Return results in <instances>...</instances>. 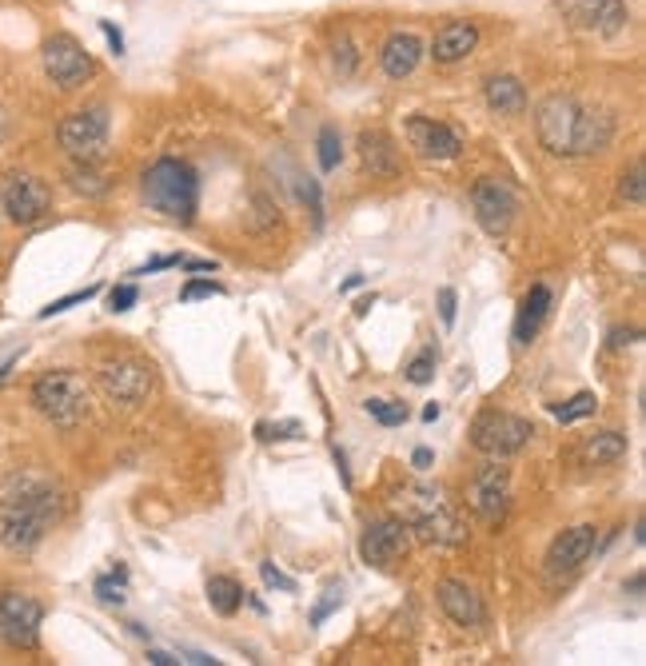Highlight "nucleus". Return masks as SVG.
<instances>
[{
    "label": "nucleus",
    "instance_id": "nucleus-1",
    "mask_svg": "<svg viewBox=\"0 0 646 666\" xmlns=\"http://www.w3.org/2000/svg\"><path fill=\"white\" fill-rule=\"evenodd\" d=\"M64 495L40 475H12L0 483V543L8 551H32L60 519Z\"/></svg>",
    "mask_w": 646,
    "mask_h": 666
},
{
    "label": "nucleus",
    "instance_id": "nucleus-2",
    "mask_svg": "<svg viewBox=\"0 0 646 666\" xmlns=\"http://www.w3.org/2000/svg\"><path fill=\"white\" fill-rule=\"evenodd\" d=\"M535 128H539L543 148L555 156H591V152H603L615 136V124L607 112L583 108L567 92H555L539 104Z\"/></svg>",
    "mask_w": 646,
    "mask_h": 666
},
{
    "label": "nucleus",
    "instance_id": "nucleus-3",
    "mask_svg": "<svg viewBox=\"0 0 646 666\" xmlns=\"http://www.w3.org/2000/svg\"><path fill=\"white\" fill-rule=\"evenodd\" d=\"M144 200H148L152 212H160L168 220H180V224H192L196 204H200V180H196L192 164H184L176 156L156 160L144 172Z\"/></svg>",
    "mask_w": 646,
    "mask_h": 666
},
{
    "label": "nucleus",
    "instance_id": "nucleus-4",
    "mask_svg": "<svg viewBox=\"0 0 646 666\" xmlns=\"http://www.w3.org/2000/svg\"><path fill=\"white\" fill-rule=\"evenodd\" d=\"M32 403L40 415H48L60 427H72L88 411V387L76 371H44L32 383Z\"/></svg>",
    "mask_w": 646,
    "mask_h": 666
},
{
    "label": "nucleus",
    "instance_id": "nucleus-5",
    "mask_svg": "<svg viewBox=\"0 0 646 666\" xmlns=\"http://www.w3.org/2000/svg\"><path fill=\"white\" fill-rule=\"evenodd\" d=\"M531 435H535V427L527 423V419H519V415H511V411H483L475 423H471V443L483 451V455H491V459H507V455H519L527 443H531Z\"/></svg>",
    "mask_w": 646,
    "mask_h": 666
},
{
    "label": "nucleus",
    "instance_id": "nucleus-6",
    "mask_svg": "<svg viewBox=\"0 0 646 666\" xmlns=\"http://www.w3.org/2000/svg\"><path fill=\"white\" fill-rule=\"evenodd\" d=\"M56 140L60 148L80 160V164H92L104 156L108 148V112L104 108H80V112H68L56 128Z\"/></svg>",
    "mask_w": 646,
    "mask_h": 666
},
{
    "label": "nucleus",
    "instance_id": "nucleus-7",
    "mask_svg": "<svg viewBox=\"0 0 646 666\" xmlns=\"http://www.w3.org/2000/svg\"><path fill=\"white\" fill-rule=\"evenodd\" d=\"M40 60H44L48 80H52L56 88H64V92L84 88V84L92 80V72H96V64H92V56L84 52V44H80V40H72L68 32L48 36V40H44V48H40Z\"/></svg>",
    "mask_w": 646,
    "mask_h": 666
},
{
    "label": "nucleus",
    "instance_id": "nucleus-8",
    "mask_svg": "<svg viewBox=\"0 0 646 666\" xmlns=\"http://www.w3.org/2000/svg\"><path fill=\"white\" fill-rule=\"evenodd\" d=\"M40 623H44V607L32 595H20V591L0 595V643L16 651H32L40 643Z\"/></svg>",
    "mask_w": 646,
    "mask_h": 666
},
{
    "label": "nucleus",
    "instance_id": "nucleus-9",
    "mask_svg": "<svg viewBox=\"0 0 646 666\" xmlns=\"http://www.w3.org/2000/svg\"><path fill=\"white\" fill-rule=\"evenodd\" d=\"M48 204H52V196H48V184L44 180H36V176H28V172H8L4 176V184H0V208H4V216L12 220V224H36V220H44V212H48Z\"/></svg>",
    "mask_w": 646,
    "mask_h": 666
},
{
    "label": "nucleus",
    "instance_id": "nucleus-10",
    "mask_svg": "<svg viewBox=\"0 0 646 666\" xmlns=\"http://www.w3.org/2000/svg\"><path fill=\"white\" fill-rule=\"evenodd\" d=\"M559 16L591 36H619L627 28V4L623 0H555Z\"/></svg>",
    "mask_w": 646,
    "mask_h": 666
},
{
    "label": "nucleus",
    "instance_id": "nucleus-11",
    "mask_svg": "<svg viewBox=\"0 0 646 666\" xmlns=\"http://www.w3.org/2000/svg\"><path fill=\"white\" fill-rule=\"evenodd\" d=\"M100 383H104L108 399H116L124 407H140L152 395L156 375H152V367L144 359H116V363H108L100 371Z\"/></svg>",
    "mask_w": 646,
    "mask_h": 666
},
{
    "label": "nucleus",
    "instance_id": "nucleus-12",
    "mask_svg": "<svg viewBox=\"0 0 646 666\" xmlns=\"http://www.w3.org/2000/svg\"><path fill=\"white\" fill-rule=\"evenodd\" d=\"M411 547L407 523L403 519H375L367 523L363 539H359V555L367 567H395Z\"/></svg>",
    "mask_w": 646,
    "mask_h": 666
},
{
    "label": "nucleus",
    "instance_id": "nucleus-13",
    "mask_svg": "<svg viewBox=\"0 0 646 666\" xmlns=\"http://www.w3.org/2000/svg\"><path fill=\"white\" fill-rule=\"evenodd\" d=\"M471 208H475V220L487 236H503L515 220V196L499 180H479L471 188Z\"/></svg>",
    "mask_w": 646,
    "mask_h": 666
},
{
    "label": "nucleus",
    "instance_id": "nucleus-14",
    "mask_svg": "<svg viewBox=\"0 0 646 666\" xmlns=\"http://www.w3.org/2000/svg\"><path fill=\"white\" fill-rule=\"evenodd\" d=\"M507 499H511V475L499 463L483 467L467 487V503L483 523H499L503 511H507Z\"/></svg>",
    "mask_w": 646,
    "mask_h": 666
},
{
    "label": "nucleus",
    "instance_id": "nucleus-15",
    "mask_svg": "<svg viewBox=\"0 0 646 666\" xmlns=\"http://www.w3.org/2000/svg\"><path fill=\"white\" fill-rule=\"evenodd\" d=\"M403 132H407L411 148H415L419 156H427V160H455L459 148H463L459 132L447 128V124H439V120H431V116H411V120L403 124Z\"/></svg>",
    "mask_w": 646,
    "mask_h": 666
},
{
    "label": "nucleus",
    "instance_id": "nucleus-16",
    "mask_svg": "<svg viewBox=\"0 0 646 666\" xmlns=\"http://www.w3.org/2000/svg\"><path fill=\"white\" fill-rule=\"evenodd\" d=\"M595 543H599V531H595L591 523H579V527L563 531V535L551 543V551H547V575L555 579V575H571V571H579V567L591 559Z\"/></svg>",
    "mask_w": 646,
    "mask_h": 666
},
{
    "label": "nucleus",
    "instance_id": "nucleus-17",
    "mask_svg": "<svg viewBox=\"0 0 646 666\" xmlns=\"http://www.w3.org/2000/svg\"><path fill=\"white\" fill-rule=\"evenodd\" d=\"M407 527H415L427 543H439V547H459L467 539V531H463L459 515L447 507V499H435L431 507H423Z\"/></svg>",
    "mask_w": 646,
    "mask_h": 666
},
{
    "label": "nucleus",
    "instance_id": "nucleus-18",
    "mask_svg": "<svg viewBox=\"0 0 646 666\" xmlns=\"http://www.w3.org/2000/svg\"><path fill=\"white\" fill-rule=\"evenodd\" d=\"M439 607H443L447 619L459 623V627H483V623H487L483 599H479L467 583H459V579H443V583H439Z\"/></svg>",
    "mask_w": 646,
    "mask_h": 666
},
{
    "label": "nucleus",
    "instance_id": "nucleus-19",
    "mask_svg": "<svg viewBox=\"0 0 646 666\" xmlns=\"http://www.w3.org/2000/svg\"><path fill=\"white\" fill-rule=\"evenodd\" d=\"M423 60V40L415 32H391L379 48V64L391 80H407Z\"/></svg>",
    "mask_w": 646,
    "mask_h": 666
},
{
    "label": "nucleus",
    "instance_id": "nucleus-20",
    "mask_svg": "<svg viewBox=\"0 0 646 666\" xmlns=\"http://www.w3.org/2000/svg\"><path fill=\"white\" fill-rule=\"evenodd\" d=\"M359 156H363L371 176L395 180L403 172V156H399V148H395V140L387 132H363L359 136Z\"/></svg>",
    "mask_w": 646,
    "mask_h": 666
},
{
    "label": "nucleus",
    "instance_id": "nucleus-21",
    "mask_svg": "<svg viewBox=\"0 0 646 666\" xmlns=\"http://www.w3.org/2000/svg\"><path fill=\"white\" fill-rule=\"evenodd\" d=\"M475 44H479V28H475L471 20H451V24H443V28L435 32L431 56H435L439 64H455V60H463L467 52H475Z\"/></svg>",
    "mask_w": 646,
    "mask_h": 666
},
{
    "label": "nucleus",
    "instance_id": "nucleus-22",
    "mask_svg": "<svg viewBox=\"0 0 646 666\" xmlns=\"http://www.w3.org/2000/svg\"><path fill=\"white\" fill-rule=\"evenodd\" d=\"M547 312H551V288H547V284H535V288L527 292L523 308H519V320H515V343H531L535 332L543 328Z\"/></svg>",
    "mask_w": 646,
    "mask_h": 666
},
{
    "label": "nucleus",
    "instance_id": "nucleus-23",
    "mask_svg": "<svg viewBox=\"0 0 646 666\" xmlns=\"http://www.w3.org/2000/svg\"><path fill=\"white\" fill-rule=\"evenodd\" d=\"M483 96H487V108H495L499 116H519L527 108V92L515 76H491Z\"/></svg>",
    "mask_w": 646,
    "mask_h": 666
},
{
    "label": "nucleus",
    "instance_id": "nucleus-24",
    "mask_svg": "<svg viewBox=\"0 0 646 666\" xmlns=\"http://www.w3.org/2000/svg\"><path fill=\"white\" fill-rule=\"evenodd\" d=\"M244 595H248V591H244L236 579H228V575L208 579V603H212V611L224 615V619H232V615L244 607Z\"/></svg>",
    "mask_w": 646,
    "mask_h": 666
},
{
    "label": "nucleus",
    "instance_id": "nucleus-25",
    "mask_svg": "<svg viewBox=\"0 0 646 666\" xmlns=\"http://www.w3.org/2000/svg\"><path fill=\"white\" fill-rule=\"evenodd\" d=\"M623 455H627V435H619V431H599V435L587 439V447H583V459L595 463V467L619 463Z\"/></svg>",
    "mask_w": 646,
    "mask_h": 666
},
{
    "label": "nucleus",
    "instance_id": "nucleus-26",
    "mask_svg": "<svg viewBox=\"0 0 646 666\" xmlns=\"http://www.w3.org/2000/svg\"><path fill=\"white\" fill-rule=\"evenodd\" d=\"M68 184H72L80 196H104V192H108V180H100V176L92 172V164H80V160L68 168Z\"/></svg>",
    "mask_w": 646,
    "mask_h": 666
},
{
    "label": "nucleus",
    "instance_id": "nucleus-27",
    "mask_svg": "<svg viewBox=\"0 0 646 666\" xmlns=\"http://www.w3.org/2000/svg\"><path fill=\"white\" fill-rule=\"evenodd\" d=\"M595 407H599L595 391H583V395H575V399H567V403H555L551 411H555V419H559V423H575V419L595 415Z\"/></svg>",
    "mask_w": 646,
    "mask_h": 666
},
{
    "label": "nucleus",
    "instance_id": "nucleus-28",
    "mask_svg": "<svg viewBox=\"0 0 646 666\" xmlns=\"http://www.w3.org/2000/svg\"><path fill=\"white\" fill-rule=\"evenodd\" d=\"M363 411H367L375 423H383V427H403V423H407V407L395 403V399H367Z\"/></svg>",
    "mask_w": 646,
    "mask_h": 666
},
{
    "label": "nucleus",
    "instance_id": "nucleus-29",
    "mask_svg": "<svg viewBox=\"0 0 646 666\" xmlns=\"http://www.w3.org/2000/svg\"><path fill=\"white\" fill-rule=\"evenodd\" d=\"M339 160H343L339 128H335V124H323L320 128V168L323 172H331V168H339Z\"/></svg>",
    "mask_w": 646,
    "mask_h": 666
},
{
    "label": "nucleus",
    "instance_id": "nucleus-30",
    "mask_svg": "<svg viewBox=\"0 0 646 666\" xmlns=\"http://www.w3.org/2000/svg\"><path fill=\"white\" fill-rule=\"evenodd\" d=\"M619 196H623L627 204L643 208V200H646V168H643V160H635L631 176H623V184H619Z\"/></svg>",
    "mask_w": 646,
    "mask_h": 666
},
{
    "label": "nucleus",
    "instance_id": "nucleus-31",
    "mask_svg": "<svg viewBox=\"0 0 646 666\" xmlns=\"http://www.w3.org/2000/svg\"><path fill=\"white\" fill-rule=\"evenodd\" d=\"M435 363H439V355L427 347V351H419L411 363H407V379L415 383V387H423V383H431L435 379Z\"/></svg>",
    "mask_w": 646,
    "mask_h": 666
},
{
    "label": "nucleus",
    "instance_id": "nucleus-32",
    "mask_svg": "<svg viewBox=\"0 0 646 666\" xmlns=\"http://www.w3.org/2000/svg\"><path fill=\"white\" fill-rule=\"evenodd\" d=\"M124 583H128V571L116 567L108 579H96V595H100L104 603H124Z\"/></svg>",
    "mask_w": 646,
    "mask_h": 666
},
{
    "label": "nucleus",
    "instance_id": "nucleus-33",
    "mask_svg": "<svg viewBox=\"0 0 646 666\" xmlns=\"http://www.w3.org/2000/svg\"><path fill=\"white\" fill-rule=\"evenodd\" d=\"M100 288H84V292H72V296H64V300H52L48 308H40V320H48V316H60V312H68V308H76V304H84V300H92Z\"/></svg>",
    "mask_w": 646,
    "mask_h": 666
},
{
    "label": "nucleus",
    "instance_id": "nucleus-34",
    "mask_svg": "<svg viewBox=\"0 0 646 666\" xmlns=\"http://www.w3.org/2000/svg\"><path fill=\"white\" fill-rule=\"evenodd\" d=\"M355 64H359V56H355L351 40H347V36H339V44H335V68H339V76H351V72H355Z\"/></svg>",
    "mask_w": 646,
    "mask_h": 666
},
{
    "label": "nucleus",
    "instance_id": "nucleus-35",
    "mask_svg": "<svg viewBox=\"0 0 646 666\" xmlns=\"http://www.w3.org/2000/svg\"><path fill=\"white\" fill-rule=\"evenodd\" d=\"M260 575H264V583H268L272 591H288V595H296V579H288L284 571H276V563H260Z\"/></svg>",
    "mask_w": 646,
    "mask_h": 666
},
{
    "label": "nucleus",
    "instance_id": "nucleus-36",
    "mask_svg": "<svg viewBox=\"0 0 646 666\" xmlns=\"http://www.w3.org/2000/svg\"><path fill=\"white\" fill-rule=\"evenodd\" d=\"M136 304V284H116L112 292H108V308L112 312H128Z\"/></svg>",
    "mask_w": 646,
    "mask_h": 666
},
{
    "label": "nucleus",
    "instance_id": "nucleus-37",
    "mask_svg": "<svg viewBox=\"0 0 646 666\" xmlns=\"http://www.w3.org/2000/svg\"><path fill=\"white\" fill-rule=\"evenodd\" d=\"M256 435L260 439H292V435H300V423H260Z\"/></svg>",
    "mask_w": 646,
    "mask_h": 666
},
{
    "label": "nucleus",
    "instance_id": "nucleus-38",
    "mask_svg": "<svg viewBox=\"0 0 646 666\" xmlns=\"http://www.w3.org/2000/svg\"><path fill=\"white\" fill-rule=\"evenodd\" d=\"M200 296H224V288L212 284V280H196V284H188V288L180 292V300H200Z\"/></svg>",
    "mask_w": 646,
    "mask_h": 666
},
{
    "label": "nucleus",
    "instance_id": "nucleus-39",
    "mask_svg": "<svg viewBox=\"0 0 646 666\" xmlns=\"http://www.w3.org/2000/svg\"><path fill=\"white\" fill-rule=\"evenodd\" d=\"M180 260H184V256H156V260H148L144 268H136V272H128V276H152V272H164V268H180Z\"/></svg>",
    "mask_w": 646,
    "mask_h": 666
},
{
    "label": "nucleus",
    "instance_id": "nucleus-40",
    "mask_svg": "<svg viewBox=\"0 0 646 666\" xmlns=\"http://www.w3.org/2000/svg\"><path fill=\"white\" fill-rule=\"evenodd\" d=\"M455 308H459L455 288H443V292H439V316H443V324H447V328L455 324Z\"/></svg>",
    "mask_w": 646,
    "mask_h": 666
},
{
    "label": "nucleus",
    "instance_id": "nucleus-41",
    "mask_svg": "<svg viewBox=\"0 0 646 666\" xmlns=\"http://www.w3.org/2000/svg\"><path fill=\"white\" fill-rule=\"evenodd\" d=\"M339 603H343V591H327V599H323L320 607L312 611V627H320L323 619H327V615H331V611H335Z\"/></svg>",
    "mask_w": 646,
    "mask_h": 666
},
{
    "label": "nucleus",
    "instance_id": "nucleus-42",
    "mask_svg": "<svg viewBox=\"0 0 646 666\" xmlns=\"http://www.w3.org/2000/svg\"><path fill=\"white\" fill-rule=\"evenodd\" d=\"M100 32L108 36V48H112L116 56H124V36H120V28H116L112 20H100Z\"/></svg>",
    "mask_w": 646,
    "mask_h": 666
},
{
    "label": "nucleus",
    "instance_id": "nucleus-43",
    "mask_svg": "<svg viewBox=\"0 0 646 666\" xmlns=\"http://www.w3.org/2000/svg\"><path fill=\"white\" fill-rule=\"evenodd\" d=\"M411 463H415V471H427V467H431V463H435V455H431V451H427V447H419V451H415V455H411Z\"/></svg>",
    "mask_w": 646,
    "mask_h": 666
},
{
    "label": "nucleus",
    "instance_id": "nucleus-44",
    "mask_svg": "<svg viewBox=\"0 0 646 666\" xmlns=\"http://www.w3.org/2000/svg\"><path fill=\"white\" fill-rule=\"evenodd\" d=\"M635 335L639 332H623L619 328V332H611V347H627V343H635Z\"/></svg>",
    "mask_w": 646,
    "mask_h": 666
},
{
    "label": "nucleus",
    "instance_id": "nucleus-45",
    "mask_svg": "<svg viewBox=\"0 0 646 666\" xmlns=\"http://www.w3.org/2000/svg\"><path fill=\"white\" fill-rule=\"evenodd\" d=\"M148 663H156V666H172V663H180V659H172V655H164V651H148Z\"/></svg>",
    "mask_w": 646,
    "mask_h": 666
},
{
    "label": "nucleus",
    "instance_id": "nucleus-46",
    "mask_svg": "<svg viewBox=\"0 0 646 666\" xmlns=\"http://www.w3.org/2000/svg\"><path fill=\"white\" fill-rule=\"evenodd\" d=\"M184 659H188V663H196V666H208V663H216V659H208V655H200V651H184Z\"/></svg>",
    "mask_w": 646,
    "mask_h": 666
},
{
    "label": "nucleus",
    "instance_id": "nucleus-47",
    "mask_svg": "<svg viewBox=\"0 0 646 666\" xmlns=\"http://www.w3.org/2000/svg\"><path fill=\"white\" fill-rule=\"evenodd\" d=\"M359 284H363V276H347V280H343V284H339V292H355V288H359Z\"/></svg>",
    "mask_w": 646,
    "mask_h": 666
},
{
    "label": "nucleus",
    "instance_id": "nucleus-48",
    "mask_svg": "<svg viewBox=\"0 0 646 666\" xmlns=\"http://www.w3.org/2000/svg\"><path fill=\"white\" fill-rule=\"evenodd\" d=\"M423 419L435 423V419H439V403H427V407H423Z\"/></svg>",
    "mask_w": 646,
    "mask_h": 666
},
{
    "label": "nucleus",
    "instance_id": "nucleus-49",
    "mask_svg": "<svg viewBox=\"0 0 646 666\" xmlns=\"http://www.w3.org/2000/svg\"><path fill=\"white\" fill-rule=\"evenodd\" d=\"M4 132H8V120H4V112H0V140H4Z\"/></svg>",
    "mask_w": 646,
    "mask_h": 666
}]
</instances>
